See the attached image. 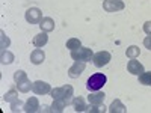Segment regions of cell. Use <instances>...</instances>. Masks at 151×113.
I'll return each mask as SVG.
<instances>
[{
	"instance_id": "obj_7",
	"label": "cell",
	"mask_w": 151,
	"mask_h": 113,
	"mask_svg": "<svg viewBox=\"0 0 151 113\" xmlns=\"http://www.w3.org/2000/svg\"><path fill=\"white\" fill-rule=\"evenodd\" d=\"M32 91H33L36 95H44V94L52 92V87H50V84H48V83L38 80V82L32 83Z\"/></svg>"
},
{
	"instance_id": "obj_13",
	"label": "cell",
	"mask_w": 151,
	"mask_h": 113,
	"mask_svg": "<svg viewBox=\"0 0 151 113\" xmlns=\"http://www.w3.org/2000/svg\"><path fill=\"white\" fill-rule=\"evenodd\" d=\"M32 42H33V45H35L36 48H41V47H44V45L48 42V36H47V32H41V33L35 35Z\"/></svg>"
},
{
	"instance_id": "obj_18",
	"label": "cell",
	"mask_w": 151,
	"mask_h": 113,
	"mask_svg": "<svg viewBox=\"0 0 151 113\" xmlns=\"http://www.w3.org/2000/svg\"><path fill=\"white\" fill-rule=\"evenodd\" d=\"M125 54H127L129 59H136L137 56L141 54V48L137 47V45H130L127 48V51H125Z\"/></svg>"
},
{
	"instance_id": "obj_16",
	"label": "cell",
	"mask_w": 151,
	"mask_h": 113,
	"mask_svg": "<svg viewBox=\"0 0 151 113\" xmlns=\"http://www.w3.org/2000/svg\"><path fill=\"white\" fill-rule=\"evenodd\" d=\"M65 106H67V103L62 101V99H53V104L50 106V112H58V113H60V112H64Z\"/></svg>"
},
{
	"instance_id": "obj_3",
	"label": "cell",
	"mask_w": 151,
	"mask_h": 113,
	"mask_svg": "<svg viewBox=\"0 0 151 113\" xmlns=\"http://www.w3.org/2000/svg\"><path fill=\"white\" fill-rule=\"evenodd\" d=\"M71 57L74 60H83V62H89L94 57V53L91 48H86V47H80L77 50H73L71 51Z\"/></svg>"
},
{
	"instance_id": "obj_8",
	"label": "cell",
	"mask_w": 151,
	"mask_h": 113,
	"mask_svg": "<svg viewBox=\"0 0 151 113\" xmlns=\"http://www.w3.org/2000/svg\"><path fill=\"white\" fill-rule=\"evenodd\" d=\"M103 8L107 12H115V11L124 9V3L121 2V0H104V2H103Z\"/></svg>"
},
{
	"instance_id": "obj_23",
	"label": "cell",
	"mask_w": 151,
	"mask_h": 113,
	"mask_svg": "<svg viewBox=\"0 0 151 113\" xmlns=\"http://www.w3.org/2000/svg\"><path fill=\"white\" fill-rule=\"evenodd\" d=\"M12 60H14V54H11L9 51L2 50V62H3V64H11Z\"/></svg>"
},
{
	"instance_id": "obj_26",
	"label": "cell",
	"mask_w": 151,
	"mask_h": 113,
	"mask_svg": "<svg viewBox=\"0 0 151 113\" xmlns=\"http://www.w3.org/2000/svg\"><path fill=\"white\" fill-rule=\"evenodd\" d=\"M88 110L92 112V113H103V112H106V107L103 104H100V106H92L91 109H88Z\"/></svg>"
},
{
	"instance_id": "obj_28",
	"label": "cell",
	"mask_w": 151,
	"mask_h": 113,
	"mask_svg": "<svg viewBox=\"0 0 151 113\" xmlns=\"http://www.w3.org/2000/svg\"><path fill=\"white\" fill-rule=\"evenodd\" d=\"M144 32H145L147 35H151V21H147V23L144 24Z\"/></svg>"
},
{
	"instance_id": "obj_22",
	"label": "cell",
	"mask_w": 151,
	"mask_h": 113,
	"mask_svg": "<svg viewBox=\"0 0 151 113\" xmlns=\"http://www.w3.org/2000/svg\"><path fill=\"white\" fill-rule=\"evenodd\" d=\"M18 98V94H17V91L15 89H11L8 94H5V97H3V99L5 101H8V103H12L14 99H17Z\"/></svg>"
},
{
	"instance_id": "obj_12",
	"label": "cell",
	"mask_w": 151,
	"mask_h": 113,
	"mask_svg": "<svg viewBox=\"0 0 151 113\" xmlns=\"http://www.w3.org/2000/svg\"><path fill=\"white\" fill-rule=\"evenodd\" d=\"M44 59H45V54H44V51H42L41 48H35L33 51L30 53V62H32L33 65H40V64H42Z\"/></svg>"
},
{
	"instance_id": "obj_24",
	"label": "cell",
	"mask_w": 151,
	"mask_h": 113,
	"mask_svg": "<svg viewBox=\"0 0 151 113\" xmlns=\"http://www.w3.org/2000/svg\"><path fill=\"white\" fill-rule=\"evenodd\" d=\"M18 86V91L20 92H27V91H30L32 89V83L27 80V82H24V83H20V84H17Z\"/></svg>"
},
{
	"instance_id": "obj_27",
	"label": "cell",
	"mask_w": 151,
	"mask_h": 113,
	"mask_svg": "<svg viewBox=\"0 0 151 113\" xmlns=\"http://www.w3.org/2000/svg\"><path fill=\"white\" fill-rule=\"evenodd\" d=\"M9 47V39L5 36V33L2 32V50H5V48H8Z\"/></svg>"
},
{
	"instance_id": "obj_21",
	"label": "cell",
	"mask_w": 151,
	"mask_h": 113,
	"mask_svg": "<svg viewBox=\"0 0 151 113\" xmlns=\"http://www.w3.org/2000/svg\"><path fill=\"white\" fill-rule=\"evenodd\" d=\"M14 80H15L17 84L24 83V82H27V75H26V72H24V71H17L14 74Z\"/></svg>"
},
{
	"instance_id": "obj_15",
	"label": "cell",
	"mask_w": 151,
	"mask_h": 113,
	"mask_svg": "<svg viewBox=\"0 0 151 113\" xmlns=\"http://www.w3.org/2000/svg\"><path fill=\"white\" fill-rule=\"evenodd\" d=\"M73 106H74V110L76 112H85L88 110V106H86V101L83 97H77L73 99Z\"/></svg>"
},
{
	"instance_id": "obj_4",
	"label": "cell",
	"mask_w": 151,
	"mask_h": 113,
	"mask_svg": "<svg viewBox=\"0 0 151 113\" xmlns=\"http://www.w3.org/2000/svg\"><path fill=\"white\" fill-rule=\"evenodd\" d=\"M110 53L109 51H98L94 54L92 60H94V65L98 67V68H101V67H106L109 62H110Z\"/></svg>"
},
{
	"instance_id": "obj_6",
	"label": "cell",
	"mask_w": 151,
	"mask_h": 113,
	"mask_svg": "<svg viewBox=\"0 0 151 113\" xmlns=\"http://www.w3.org/2000/svg\"><path fill=\"white\" fill-rule=\"evenodd\" d=\"M26 20L30 24H36V23H41L42 20V12L38 9V8H30L26 11Z\"/></svg>"
},
{
	"instance_id": "obj_20",
	"label": "cell",
	"mask_w": 151,
	"mask_h": 113,
	"mask_svg": "<svg viewBox=\"0 0 151 113\" xmlns=\"http://www.w3.org/2000/svg\"><path fill=\"white\" fill-rule=\"evenodd\" d=\"M139 83L141 84H145V86H151V71L150 72H142L139 75Z\"/></svg>"
},
{
	"instance_id": "obj_19",
	"label": "cell",
	"mask_w": 151,
	"mask_h": 113,
	"mask_svg": "<svg viewBox=\"0 0 151 113\" xmlns=\"http://www.w3.org/2000/svg\"><path fill=\"white\" fill-rule=\"evenodd\" d=\"M80 47H82V42L77 39V38H71V39H68V41H67V48H70L71 51H73V50L80 48Z\"/></svg>"
},
{
	"instance_id": "obj_9",
	"label": "cell",
	"mask_w": 151,
	"mask_h": 113,
	"mask_svg": "<svg viewBox=\"0 0 151 113\" xmlns=\"http://www.w3.org/2000/svg\"><path fill=\"white\" fill-rule=\"evenodd\" d=\"M127 69H129V72L130 74H133V75H141L145 69H144V65L141 64L139 60H136V59H132L129 64H127Z\"/></svg>"
},
{
	"instance_id": "obj_5",
	"label": "cell",
	"mask_w": 151,
	"mask_h": 113,
	"mask_svg": "<svg viewBox=\"0 0 151 113\" xmlns=\"http://www.w3.org/2000/svg\"><path fill=\"white\" fill-rule=\"evenodd\" d=\"M85 67H86V62H83V60H74L73 67L68 69V75L71 79H77L79 75L85 71Z\"/></svg>"
},
{
	"instance_id": "obj_25",
	"label": "cell",
	"mask_w": 151,
	"mask_h": 113,
	"mask_svg": "<svg viewBox=\"0 0 151 113\" xmlns=\"http://www.w3.org/2000/svg\"><path fill=\"white\" fill-rule=\"evenodd\" d=\"M21 109H24V107H23V103L20 101L18 98L14 99V101L11 103V110H12V112H18V110H21Z\"/></svg>"
},
{
	"instance_id": "obj_17",
	"label": "cell",
	"mask_w": 151,
	"mask_h": 113,
	"mask_svg": "<svg viewBox=\"0 0 151 113\" xmlns=\"http://www.w3.org/2000/svg\"><path fill=\"white\" fill-rule=\"evenodd\" d=\"M109 112H112V113H124L125 112V106L119 101V99H115V101L110 104Z\"/></svg>"
},
{
	"instance_id": "obj_2",
	"label": "cell",
	"mask_w": 151,
	"mask_h": 113,
	"mask_svg": "<svg viewBox=\"0 0 151 113\" xmlns=\"http://www.w3.org/2000/svg\"><path fill=\"white\" fill-rule=\"evenodd\" d=\"M107 82V77L104 74L101 72H97V74H92L89 79H88L86 82V87H88V91L89 92H94V91H100L101 87L106 84Z\"/></svg>"
},
{
	"instance_id": "obj_14",
	"label": "cell",
	"mask_w": 151,
	"mask_h": 113,
	"mask_svg": "<svg viewBox=\"0 0 151 113\" xmlns=\"http://www.w3.org/2000/svg\"><path fill=\"white\" fill-rule=\"evenodd\" d=\"M40 27H41L42 32H52V30H55V21H53V18L44 17L41 20V23H40Z\"/></svg>"
},
{
	"instance_id": "obj_11",
	"label": "cell",
	"mask_w": 151,
	"mask_h": 113,
	"mask_svg": "<svg viewBox=\"0 0 151 113\" xmlns=\"http://www.w3.org/2000/svg\"><path fill=\"white\" fill-rule=\"evenodd\" d=\"M41 109V106H40V101H38V98L36 97H32V98H29L27 101H26V104H24V112H27V113H35V112H38Z\"/></svg>"
},
{
	"instance_id": "obj_10",
	"label": "cell",
	"mask_w": 151,
	"mask_h": 113,
	"mask_svg": "<svg viewBox=\"0 0 151 113\" xmlns=\"http://www.w3.org/2000/svg\"><path fill=\"white\" fill-rule=\"evenodd\" d=\"M104 92H100V91H94L89 94V97H88V101H89L91 106H100V104H103L104 101Z\"/></svg>"
},
{
	"instance_id": "obj_1",
	"label": "cell",
	"mask_w": 151,
	"mask_h": 113,
	"mask_svg": "<svg viewBox=\"0 0 151 113\" xmlns=\"http://www.w3.org/2000/svg\"><path fill=\"white\" fill-rule=\"evenodd\" d=\"M73 86L70 84H65L62 87H56V89L52 91V97L53 99H62V101H65L67 106L73 101Z\"/></svg>"
},
{
	"instance_id": "obj_29",
	"label": "cell",
	"mask_w": 151,
	"mask_h": 113,
	"mask_svg": "<svg viewBox=\"0 0 151 113\" xmlns=\"http://www.w3.org/2000/svg\"><path fill=\"white\" fill-rule=\"evenodd\" d=\"M144 45H145L148 50H151V35H148L145 39H144Z\"/></svg>"
}]
</instances>
